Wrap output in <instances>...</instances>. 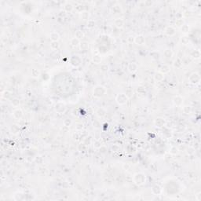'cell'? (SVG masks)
Instances as JSON below:
<instances>
[{
    "mask_svg": "<svg viewBox=\"0 0 201 201\" xmlns=\"http://www.w3.org/2000/svg\"><path fill=\"white\" fill-rule=\"evenodd\" d=\"M31 76L34 78H38V77H39V75H40V72L39 69L33 68V69H31Z\"/></svg>",
    "mask_w": 201,
    "mask_h": 201,
    "instance_id": "obj_30",
    "label": "cell"
},
{
    "mask_svg": "<svg viewBox=\"0 0 201 201\" xmlns=\"http://www.w3.org/2000/svg\"><path fill=\"white\" fill-rule=\"evenodd\" d=\"M81 62H82L81 58L77 55L72 56L70 58V64L73 66V67H75V68L79 67V66L81 65Z\"/></svg>",
    "mask_w": 201,
    "mask_h": 201,
    "instance_id": "obj_6",
    "label": "cell"
},
{
    "mask_svg": "<svg viewBox=\"0 0 201 201\" xmlns=\"http://www.w3.org/2000/svg\"><path fill=\"white\" fill-rule=\"evenodd\" d=\"M63 124H64L65 126H66V127H70V126L72 124V119H68V118L64 119V121H63Z\"/></svg>",
    "mask_w": 201,
    "mask_h": 201,
    "instance_id": "obj_45",
    "label": "cell"
},
{
    "mask_svg": "<svg viewBox=\"0 0 201 201\" xmlns=\"http://www.w3.org/2000/svg\"><path fill=\"white\" fill-rule=\"evenodd\" d=\"M164 32H165V34L166 35V36H174L175 33H176V29H175L174 27L171 26V25H170V26H167L165 28Z\"/></svg>",
    "mask_w": 201,
    "mask_h": 201,
    "instance_id": "obj_10",
    "label": "cell"
},
{
    "mask_svg": "<svg viewBox=\"0 0 201 201\" xmlns=\"http://www.w3.org/2000/svg\"><path fill=\"white\" fill-rule=\"evenodd\" d=\"M9 130H10L12 134L16 135V134H17L19 133V131H20V128H19V127L17 124H13L10 127V128H9Z\"/></svg>",
    "mask_w": 201,
    "mask_h": 201,
    "instance_id": "obj_20",
    "label": "cell"
},
{
    "mask_svg": "<svg viewBox=\"0 0 201 201\" xmlns=\"http://www.w3.org/2000/svg\"><path fill=\"white\" fill-rule=\"evenodd\" d=\"M188 80H189V83L192 84L196 85L200 83V75L198 72H193L188 77Z\"/></svg>",
    "mask_w": 201,
    "mask_h": 201,
    "instance_id": "obj_4",
    "label": "cell"
},
{
    "mask_svg": "<svg viewBox=\"0 0 201 201\" xmlns=\"http://www.w3.org/2000/svg\"><path fill=\"white\" fill-rule=\"evenodd\" d=\"M96 24V22L94 20H92V19H90L89 21H87V27L90 28H92L95 26Z\"/></svg>",
    "mask_w": 201,
    "mask_h": 201,
    "instance_id": "obj_44",
    "label": "cell"
},
{
    "mask_svg": "<svg viewBox=\"0 0 201 201\" xmlns=\"http://www.w3.org/2000/svg\"><path fill=\"white\" fill-rule=\"evenodd\" d=\"M184 23V20L182 18H178L177 20L175 21V25L178 28H181L182 25H183Z\"/></svg>",
    "mask_w": 201,
    "mask_h": 201,
    "instance_id": "obj_38",
    "label": "cell"
},
{
    "mask_svg": "<svg viewBox=\"0 0 201 201\" xmlns=\"http://www.w3.org/2000/svg\"><path fill=\"white\" fill-rule=\"evenodd\" d=\"M145 42V38L143 35H138L136 37H134V43L137 45H143Z\"/></svg>",
    "mask_w": 201,
    "mask_h": 201,
    "instance_id": "obj_8",
    "label": "cell"
},
{
    "mask_svg": "<svg viewBox=\"0 0 201 201\" xmlns=\"http://www.w3.org/2000/svg\"><path fill=\"white\" fill-rule=\"evenodd\" d=\"M106 88L101 85H97L93 90V95L96 98H100L106 93Z\"/></svg>",
    "mask_w": 201,
    "mask_h": 201,
    "instance_id": "obj_1",
    "label": "cell"
},
{
    "mask_svg": "<svg viewBox=\"0 0 201 201\" xmlns=\"http://www.w3.org/2000/svg\"><path fill=\"white\" fill-rule=\"evenodd\" d=\"M173 65H174V67L175 68H180L182 66V61L178 58H176L174 60V63H173Z\"/></svg>",
    "mask_w": 201,
    "mask_h": 201,
    "instance_id": "obj_29",
    "label": "cell"
},
{
    "mask_svg": "<svg viewBox=\"0 0 201 201\" xmlns=\"http://www.w3.org/2000/svg\"><path fill=\"white\" fill-rule=\"evenodd\" d=\"M173 103L178 107L181 106L182 104H183V98H182V97L180 95L175 96V97H174V98H173Z\"/></svg>",
    "mask_w": 201,
    "mask_h": 201,
    "instance_id": "obj_11",
    "label": "cell"
},
{
    "mask_svg": "<svg viewBox=\"0 0 201 201\" xmlns=\"http://www.w3.org/2000/svg\"><path fill=\"white\" fill-rule=\"evenodd\" d=\"M75 9H76V11L82 13V12L83 11V6H82V5H78V6H75Z\"/></svg>",
    "mask_w": 201,
    "mask_h": 201,
    "instance_id": "obj_51",
    "label": "cell"
},
{
    "mask_svg": "<svg viewBox=\"0 0 201 201\" xmlns=\"http://www.w3.org/2000/svg\"><path fill=\"white\" fill-rule=\"evenodd\" d=\"M200 56H201L200 51V50H193V51H192L191 53H190V57H192L194 58V59H199L200 57Z\"/></svg>",
    "mask_w": 201,
    "mask_h": 201,
    "instance_id": "obj_21",
    "label": "cell"
},
{
    "mask_svg": "<svg viewBox=\"0 0 201 201\" xmlns=\"http://www.w3.org/2000/svg\"><path fill=\"white\" fill-rule=\"evenodd\" d=\"M134 38L131 37V36H130V37H128V38H127V41H128L129 43H132V42H134Z\"/></svg>",
    "mask_w": 201,
    "mask_h": 201,
    "instance_id": "obj_57",
    "label": "cell"
},
{
    "mask_svg": "<svg viewBox=\"0 0 201 201\" xmlns=\"http://www.w3.org/2000/svg\"><path fill=\"white\" fill-rule=\"evenodd\" d=\"M86 146L85 145L84 143L81 142L77 145V150L79 151V152H83V151L86 150Z\"/></svg>",
    "mask_w": 201,
    "mask_h": 201,
    "instance_id": "obj_37",
    "label": "cell"
},
{
    "mask_svg": "<svg viewBox=\"0 0 201 201\" xmlns=\"http://www.w3.org/2000/svg\"><path fill=\"white\" fill-rule=\"evenodd\" d=\"M124 93L126 94V96H127L128 98H130V97H132L134 95V91L131 88H127V89L126 90Z\"/></svg>",
    "mask_w": 201,
    "mask_h": 201,
    "instance_id": "obj_36",
    "label": "cell"
},
{
    "mask_svg": "<svg viewBox=\"0 0 201 201\" xmlns=\"http://www.w3.org/2000/svg\"><path fill=\"white\" fill-rule=\"evenodd\" d=\"M83 142L84 143V144H85L86 146H89L90 144H91V143H92V139H91V137H85L84 139H83Z\"/></svg>",
    "mask_w": 201,
    "mask_h": 201,
    "instance_id": "obj_39",
    "label": "cell"
},
{
    "mask_svg": "<svg viewBox=\"0 0 201 201\" xmlns=\"http://www.w3.org/2000/svg\"><path fill=\"white\" fill-rule=\"evenodd\" d=\"M177 57H178L177 58L181 60V58H183V57H184V53H182V51H178V54H177Z\"/></svg>",
    "mask_w": 201,
    "mask_h": 201,
    "instance_id": "obj_52",
    "label": "cell"
},
{
    "mask_svg": "<svg viewBox=\"0 0 201 201\" xmlns=\"http://www.w3.org/2000/svg\"><path fill=\"white\" fill-rule=\"evenodd\" d=\"M92 61L94 64H100V62L102 61V58H101V56L99 55V54H95L92 57Z\"/></svg>",
    "mask_w": 201,
    "mask_h": 201,
    "instance_id": "obj_25",
    "label": "cell"
},
{
    "mask_svg": "<svg viewBox=\"0 0 201 201\" xmlns=\"http://www.w3.org/2000/svg\"><path fill=\"white\" fill-rule=\"evenodd\" d=\"M128 99L129 98L127 96H126V94L124 93H119L118 95L116 96V97H115L116 102H117V104H118V105H125V104L127 102Z\"/></svg>",
    "mask_w": 201,
    "mask_h": 201,
    "instance_id": "obj_5",
    "label": "cell"
},
{
    "mask_svg": "<svg viewBox=\"0 0 201 201\" xmlns=\"http://www.w3.org/2000/svg\"><path fill=\"white\" fill-rule=\"evenodd\" d=\"M54 110L60 114H63L66 111V105L62 101H58L54 105Z\"/></svg>",
    "mask_w": 201,
    "mask_h": 201,
    "instance_id": "obj_3",
    "label": "cell"
},
{
    "mask_svg": "<svg viewBox=\"0 0 201 201\" xmlns=\"http://www.w3.org/2000/svg\"><path fill=\"white\" fill-rule=\"evenodd\" d=\"M111 149H112V150L113 151V152H117L119 151V149H120V148H119V146L118 145V144H113Z\"/></svg>",
    "mask_w": 201,
    "mask_h": 201,
    "instance_id": "obj_48",
    "label": "cell"
},
{
    "mask_svg": "<svg viewBox=\"0 0 201 201\" xmlns=\"http://www.w3.org/2000/svg\"><path fill=\"white\" fill-rule=\"evenodd\" d=\"M50 37L52 42H58V40L60 39V35L57 31H53V32H51Z\"/></svg>",
    "mask_w": 201,
    "mask_h": 201,
    "instance_id": "obj_19",
    "label": "cell"
},
{
    "mask_svg": "<svg viewBox=\"0 0 201 201\" xmlns=\"http://www.w3.org/2000/svg\"><path fill=\"white\" fill-rule=\"evenodd\" d=\"M13 116H14V119L20 120V119H21L22 117L24 116V113H23V112H22L21 109L17 108V109H15L14 112H13Z\"/></svg>",
    "mask_w": 201,
    "mask_h": 201,
    "instance_id": "obj_9",
    "label": "cell"
},
{
    "mask_svg": "<svg viewBox=\"0 0 201 201\" xmlns=\"http://www.w3.org/2000/svg\"><path fill=\"white\" fill-rule=\"evenodd\" d=\"M61 130L63 132H65V133H67V132L69 131V127H66V126H63V127H61Z\"/></svg>",
    "mask_w": 201,
    "mask_h": 201,
    "instance_id": "obj_53",
    "label": "cell"
},
{
    "mask_svg": "<svg viewBox=\"0 0 201 201\" xmlns=\"http://www.w3.org/2000/svg\"><path fill=\"white\" fill-rule=\"evenodd\" d=\"M163 57H164L165 58H171V57L173 56V52H172L171 50L166 49L164 51H163Z\"/></svg>",
    "mask_w": 201,
    "mask_h": 201,
    "instance_id": "obj_27",
    "label": "cell"
},
{
    "mask_svg": "<svg viewBox=\"0 0 201 201\" xmlns=\"http://www.w3.org/2000/svg\"><path fill=\"white\" fill-rule=\"evenodd\" d=\"M136 91L138 94H141V95H145L147 93V90L143 86H138L136 89Z\"/></svg>",
    "mask_w": 201,
    "mask_h": 201,
    "instance_id": "obj_31",
    "label": "cell"
},
{
    "mask_svg": "<svg viewBox=\"0 0 201 201\" xmlns=\"http://www.w3.org/2000/svg\"><path fill=\"white\" fill-rule=\"evenodd\" d=\"M93 126L94 128L98 129V128L100 127V122L98 120H94L93 122Z\"/></svg>",
    "mask_w": 201,
    "mask_h": 201,
    "instance_id": "obj_49",
    "label": "cell"
},
{
    "mask_svg": "<svg viewBox=\"0 0 201 201\" xmlns=\"http://www.w3.org/2000/svg\"><path fill=\"white\" fill-rule=\"evenodd\" d=\"M80 40L79 39H78L77 38H72V39L70 40V44L72 46H74V47H76L78 46H79V44H80Z\"/></svg>",
    "mask_w": 201,
    "mask_h": 201,
    "instance_id": "obj_26",
    "label": "cell"
},
{
    "mask_svg": "<svg viewBox=\"0 0 201 201\" xmlns=\"http://www.w3.org/2000/svg\"><path fill=\"white\" fill-rule=\"evenodd\" d=\"M99 152H100V153H102V154H105V152H106V151H107V148H106V146H105V145H101L100 146V148H99Z\"/></svg>",
    "mask_w": 201,
    "mask_h": 201,
    "instance_id": "obj_50",
    "label": "cell"
},
{
    "mask_svg": "<svg viewBox=\"0 0 201 201\" xmlns=\"http://www.w3.org/2000/svg\"><path fill=\"white\" fill-rule=\"evenodd\" d=\"M96 115L98 116L99 118H103L104 116H105V115H106L105 109L104 108H101V107H100V108H98L96 111Z\"/></svg>",
    "mask_w": 201,
    "mask_h": 201,
    "instance_id": "obj_17",
    "label": "cell"
},
{
    "mask_svg": "<svg viewBox=\"0 0 201 201\" xmlns=\"http://www.w3.org/2000/svg\"><path fill=\"white\" fill-rule=\"evenodd\" d=\"M72 137L75 140H78L79 138V134H77V132H75V133L72 134Z\"/></svg>",
    "mask_w": 201,
    "mask_h": 201,
    "instance_id": "obj_55",
    "label": "cell"
},
{
    "mask_svg": "<svg viewBox=\"0 0 201 201\" xmlns=\"http://www.w3.org/2000/svg\"><path fill=\"white\" fill-rule=\"evenodd\" d=\"M90 18V13L86 10H83L81 13V19L83 21H89Z\"/></svg>",
    "mask_w": 201,
    "mask_h": 201,
    "instance_id": "obj_24",
    "label": "cell"
},
{
    "mask_svg": "<svg viewBox=\"0 0 201 201\" xmlns=\"http://www.w3.org/2000/svg\"><path fill=\"white\" fill-rule=\"evenodd\" d=\"M2 96L3 98H5V99H8L9 97L11 96V93L9 92V90H6L5 91H3V92H2Z\"/></svg>",
    "mask_w": 201,
    "mask_h": 201,
    "instance_id": "obj_42",
    "label": "cell"
},
{
    "mask_svg": "<svg viewBox=\"0 0 201 201\" xmlns=\"http://www.w3.org/2000/svg\"><path fill=\"white\" fill-rule=\"evenodd\" d=\"M133 181L138 186L142 185L146 182V175L144 173H137L133 177Z\"/></svg>",
    "mask_w": 201,
    "mask_h": 201,
    "instance_id": "obj_2",
    "label": "cell"
},
{
    "mask_svg": "<svg viewBox=\"0 0 201 201\" xmlns=\"http://www.w3.org/2000/svg\"><path fill=\"white\" fill-rule=\"evenodd\" d=\"M188 154H193L194 152V150L193 149H192V148H189V149H188V152H187Z\"/></svg>",
    "mask_w": 201,
    "mask_h": 201,
    "instance_id": "obj_58",
    "label": "cell"
},
{
    "mask_svg": "<svg viewBox=\"0 0 201 201\" xmlns=\"http://www.w3.org/2000/svg\"><path fill=\"white\" fill-rule=\"evenodd\" d=\"M196 200L197 201H200L201 200V193H200V192H199L198 193H196Z\"/></svg>",
    "mask_w": 201,
    "mask_h": 201,
    "instance_id": "obj_54",
    "label": "cell"
},
{
    "mask_svg": "<svg viewBox=\"0 0 201 201\" xmlns=\"http://www.w3.org/2000/svg\"><path fill=\"white\" fill-rule=\"evenodd\" d=\"M75 128L77 131H81L83 129V124L82 123V122H77V123L75 124Z\"/></svg>",
    "mask_w": 201,
    "mask_h": 201,
    "instance_id": "obj_47",
    "label": "cell"
},
{
    "mask_svg": "<svg viewBox=\"0 0 201 201\" xmlns=\"http://www.w3.org/2000/svg\"><path fill=\"white\" fill-rule=\"evenodd\" d=\"M165 124H166L165 119H163L162 117H158L154 120V125H155L156 127H159V128L163 127H164Z\"/></svg>",
    "mask_w": 201,
    "mask_h": 201,
    "instance_id": "obj_7",
    "label": "cell"
},
{
    "mask_svg": "<svg viewBox=\"0 0 201 201\" xmlns=\"http://www.w3.org/2000/svg\"><path fill=\"white\" fill-rule=\"evenodd\" d=\"M74 9V6L71 2H65L64 5V11L66 13H71Z\"/></svg>",
    "mask_w": 201,
    "mask_h": 201,
    "instance_id": "obj_15",
    "label": "cell"
},
{
    "mask_svg": "<svg viewBox=\"0 0 201 201\" xmlns=\"http://www.w3.org/2000/svg\"><path fill=\"white\" fill-rule=\"evenodd\" d=\"M171 71V68H170V66L168 65H163L161 67L159 68V72H161L162 74L165 75L166 73H168V72Z\"/></svg>",
    "mask_w": 201,
    "mask_h": 201,
    "instance_id": "obj_16",
    "label": "cell"
},
{
    "mask_svg": "<svg viewBox=\"0 0 201 201\" xmlns=\"http://www.w3.org/2000/svg\"><path fill=\"white\" fill-rule=\"evenodd\" d=\"M50 47L52 50H57L60 47V44L58 42H51L50 43Z\"/></svg>",
    "mask_w": 201,
    "mask_h": 201,
    "instance_id": "obj_43",
    "label": "cell"
},
{
    "mask_svg": "<svg viewBox=\"0 0 201 201\" xmlns=\"http://www.w3.org/2000/svg\"><path fill=\"white\" fill-rule=\"evenodd\" d=\"M100 70L102 73H105L109 70V66L107 64H102L100 67Z\"/></svg>",
    "mask_w": 201,
    "mask_h": 201,
    "instance_id": "obj_35",
    "label": "cell"
},
{
    "mask_svg": "<svg viewBox=\"0 0 201 201\" xmlns=\"http://www.w3.org/2000/svg\"><path fill=\"white\" fill-rule=\"evenodd\" d=\"M170 154L171 155H177V154L179 152V149H178V147H176V146H172L171 149H170Z\"/></svg>",
    "mask_w": 201,
    "mask_h": 201,
    "instance_id": "obj_34",
    "label": "cell"
},
{
    "mask_svg": "<svg viewBox=\"0 0 201 201\" xmlns=\"http://www.w3.org/2000/svg\"><path fill=\"white\" fill-rule=\"evenodd\" d=\"M137 65L136 63H134V62H131V63H129V65L127 66V70L130 72V73H134V72H136L137 71Z\"/></svg>",
    "mask_w": 201,
    "mask_h": 201,
    "instance_id": "obj_12",
    "label": "cell"
},
{
    "mask_svg": "<svg viewBox=\"0 0 201 201\" xmlns=\"http://www.w3.org/2000/svg\"><path fill=\"white\" fill-rule=\"evenodd\" d=\"M121 11H122V9H121V7L119 5H115L112 7V12L115 13V14H119V13H120Z\"/></svg>",
    "mask_w": 201,
    "mask_h": 201,
    "instance_id": "obj_41",
    "label": "cell"
},
{
    "mask_svg": "<svg viewBox=\"0 0 201 201\" xmlns=\"http://www.w3.org/2000/svg\"><path fill=\"white\" fill-rule=\"evenodd\" d=\"M79 48L81 50L83 51H85V50H87L89 49V43L86 41H83V42H81L79 44Z\"/></svg>",
    "mask_w": 201,
    "mask_h": 201,
    "instance_id": "obj_23",
    "label": "cell"
},
{
    "mask_svg": "<svg viewBox=\"0 0 201 201\" xmlns=\"http://www.w3.org/2000/svg\"><path fill=\"white\" fill-rule=\"evenodd\" d=\"M101 145H102V144H101V143H100V141L99 140H95V141H93V148H94V149H98Z\"/></svg>",
    "mask_w": 201,
    "mask_h": 201,
    "instance_id": "obj_46",
    "label": "cell"
},
{
    "mask_svg": "<svg viewBox=\"0 0 201 201\" xmlns=\"http://www.w3.org/2000/svg\"><path fill=\"white\" fill-rule=\"evenodd\" d=\"M182 111L186 115H189L191 112H192V108L190 105H185L183 108H182Z\"/></svg>",
    "mask_w": 201,
    "mask_h": 201,
    "instance_id": "obj_32",
    "label": "cell"
},
{
    "mask_svg": "<svg viewBox=\"0 0 201 201\" xmlns=\"http://www.w3.org/2000/svg\"><path fill=\"white\" fill-rule=\"evenodd\" d=\"M180 30L181 31L183 34H187L189 32V31H190V27H189V25L188 24H184L180 28Z\"/></svg>",
    "mask_w": 201,
    "mask_h": 201,
    "instance_id": "obj_22",
    "label": "cell"
},
{
    "mask_svg": "<svg viewBox=\"0 0 201 201\" xmlns=\"http://www.w3.org/2000/svg\"><path fill=\"white\" fill-rule=\"evenodd\" d=\"M144 4L146 5V6H150L152 4V2H151V1H145V2H144Z\"/></svg>",
    "mask_w": 201,
    "mask_h": 201,
    "instance_id": "obj_56",
    "label": "cell"
},
{
    "mask_svg": "<svg viewBox=\"0 0 201 201\" xmlns=\"http://www.w3.org/2000/svg\"><path fill=\"white\" fill-rule=\"evenodd\" d=\"M163 79H164V75L162 74L160 72H157L154 75V79L156 82H161L163 80Z\"/></svg>",
    "mask_w": 201,
    "mask_h": 201,
    "instance_id": "obj_18",
    "label": "cell"
},
{
    "mask_svg": "<svg viewBox=\"0 0 201 201\" xmlns=\"http://www.w3.org/2000/svg\"><path fill=\"white\" fill-rule=\"evenodd\" d=\"M114 24L116 28H121L124 26V21L123 19L122 18H116L114 21Z\"/></svg>",
    "mask_w": 201,
    "mask_h": 201,
    "instance_id": "obj_14",
    "label": "cell"
},
{
    "mask_svg": "<svg viewBox=\"0 0 201 201\" xmlns=\"http://www.w3.org/2000/svg\"><path fill=\"white\" fill-rule=\"evenodd\" d=\"M75 38H77L78 39H82L84 38V33L83 31H80V30H78L75 31Z\"/></svg>",
    "mask_w": 201,
    "mask_h": 201,
    "instance_id": "obj_33",
    "label": "cell"
},
{
    "mask_svg": "<svg viewBox=\"0 0 201 201\" xmlns=\"http://www.w3.org/2000/svg\"><path fill=\"white\" fill-rule=\"evenodd\" d=\"M11 105L14 106V107H18L20 105V100L17 97H15V98H13V100H11Z\"/></svg>",
    "mask_w": 201,
    "mask_h": 201,
    "instance_id": "obj_40",
    "label": "cell"
},
{
    "mask_svg": "<svg viewBox=\"0 0 201 201\" xmlns=\"http://www.w3.org/2000/svg\"><path fill=\"white\" fill-rule=\"evenodd\" d=\"M151 192H152V193L154 195H159L162 192V188L159 185H155L154 186H152V189H151Z\"/></svg>",
    "mask_w": 201,
    "mask_h": 201,
    "instance_id": "obj_13",
    "label": "cell"
},
{
    "mask_svg": "<svg viewBox=\"0 0 201 201\" xmlns=\"http://www.w3.org/2000/svg\"><path fill=\"white\" fill-rule=\"evenodd\" d=\"M180 42H181V44H183V45H188V44L189 43V42H190V39L187 36H183L181 37Z\"/></svg>",
    "mask_w": 201,
    "mask_h": 201,
    "instance_id": "obj_28",
    "label": "cell"
}]
</instances>
